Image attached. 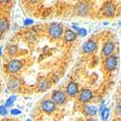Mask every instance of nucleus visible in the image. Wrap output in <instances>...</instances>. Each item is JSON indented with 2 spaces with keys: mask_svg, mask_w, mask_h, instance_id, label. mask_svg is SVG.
I'll list each match as a JSON object with an SVG mask.
<instances>
[{
  "mask_svg": "<svg viewBox=\"0 0 121 121\" xmlns=\"http://www.w3.org/2000/svg\"><path fill=\"white\" fill-rule=\"evenodd\" d=\"M101 115H102V119H103L104 121H107V119H108V115H109V109H108V108H104V109L102 110V113H101Z\"/></svg>",
  "mask_w": 121,
  "mask_h": 121,
  "instance_id": "nucleus-18",
  "label": "nucleus"
},
{
  "mask_svg": "<svg viewBox=\"0 0 121 121\" xmlns=\"http://www.w3.org/2000/svg\"><path fill=\"white\" fill-rule=\"evenodd\" d=\"M63 33V28L59 23L53 22L48 28V34L52 39H59Z\"/></svg>",
  "mask_w": 121,
  "mask_h": 121,
  "instance_id": "nucleus-1",
  "label": "nucleus"
},
{
  "mask_svg": "<svg viewBox=\"0 0 121 121\" xmlns=\"http://www.w3.org/2000/svg\"><path fill=\"white\" fill-rule=\"evenodd\" d=\"M52 101L55 104V105H62L67 101V96L63 91H54L52 95Z\"/></svg>",
  "mask_w": 121,
  "mask_h": 121,
  "instance_id": "nucleus-2",
  "label": "nucleus"
},
{
  "mask_svg": "<svg viewBox=\"0 0 121 121\" xmlns=\"http://www.w3.org/2000/svg\"><path fill=\"white\" fill-rule=\"evenodd\" d=\"M66 91H67V94L69 96H75L78 91V86L76 82H70L68 85H67V88H66Z\"/></svg>",
  "mask_w": 121,
  "mask_h": 121,
  "instance_id": "nucleus-11",
  "label": "nucleus"
},
{
  "mask_svg": "<svg viewBox=\"0 0 121 121\" xmlns=\"http://www.w3.org/2000/svg\"><path fill=\"white\" fill-rule=\"evenodd\" d=\"M7 112V108L5 106H0V115H6Z\"/></svg>",
  "mask_w": 121,
  "mask_h": 121,
  "instance_id": "nucleus-20",
  "label": "nucleus"
},
{
  "mask_svg": "<svg viewBox=\"0 0 121 121\" xmlns=\"http://www.w3.org/2000/svg\"><path fill=\"white\" fill-rule=\"evenodd\" d=\"M21 86V82L17 78H11L9 79V87L11 90H17Z\"/></svg>",
  "mask_w": 121,
  "mask_h": 121,
  "instance_id": "nucleus-13",
  "label": "nucleus"
},
{
  "mask_svg": "<svg viewBox=\"0 0 121 121\" xmlns=\"http://www.w3.org/2000/svg\"><path fill=\"white\" fill-rule=\"evenodd\" d=\"M9 28V22L6 18L2 17V18H0V31H1L2 33L7 31Z\"/></svg>",
  "mask_w": 121,
  "mask_h": 121,
  "instance_id": "nucleus-16",
  "label": "nucleus"
},
{
  "mask_svg": "<svg viewBox=\"0 0 121 121\" xmlns=\"http://www.w3.org/2000/svg\"><path fill=\"white\" fill-rule=\"evenodd\" d=\"M16 99H17V97L14 95V96H11L10 97L7 101H6V105H5V107L7 108V107H11V106H13V104H14V102L16 101Z\"/></svg>",
  "mask_w": 121,
  "mask_h": 121,
  "instance_id": "nucleus-19",
  "label": "nucleus"
},
{
  "mask_svg": "<svg viewBox=\"0 0 121 121\" xmlns=\"http://www.w3.org/2000/svg\"><path fill=\"white\" fill-rule=\"evenodd\" d=\"M82 112L85 114V115H88V116H93L97 113V108L95 106H88V105H85L83 106V108H82Z\"/></svg>",
  "mask_w": 121,
  "mask_h": 121,
  "instance_id": "nucleus-12",
  "label": "nucleus"
},
{
  "mask_svg": "<svg viewBox=\"0 0 121 121\" xmlns=\"http://www.w3.org/2000/svg\"><path fill=\"white\" fill-rule=\"evenodd\" d=\"M42 109L45 112L50 113L55 110V104L50 100H46L42 103Z\"/></svg>",
  "mask_w": 121,
  "mask_h": 121,
  "instance_id": "nucleus-10",
  "label": "nucleus"
},
{
  "mask_svg": "<svg viewBox=\"0 0 121 121\" xmlns=\"http://www.w3.org/2000/svg\"><path fill=\"white\" fill-rule=\"evenodd\" d=\"M26 121H31V120H30V119H27V120H26Z\"/></svg>",
  "mask_w": 121,
  "mask_h": 121,
  "instance_id": "nucleus-28",
  "label": "nucleus"
},
{
  "mask_svg": "<svg viewBox=\"0 0 121 121\" xmlns=\"http://www.w3.org/2000/svg\"><path fill=\"white\" fill-rule=\"evenodd\" d=\"M64 37H65V41L66 42H72L77 38V33L74 32L73 30H66L65 31V34H64Z\"/></svg>",
  "mask_w": 121,
  "mask_h": 121,
  "instance_id": "nucleus-15",
  "label": "nucleus"
},
{
  "mask_svg": "<svg viewBox=\"0 0 121 121\" xmlns=\"http://www.w3.org/2000/svg\"><path fill=\"white\" fill-rule=\"evenodd\" d=\"M2 54V48H0V55Z\"/></svg>",
  "mask_w": 121,
  "mask_h": 121,
  "instance_id": "nucleus-25",
  "label": "nucleus"
},
{
  "mask_svg": "<svg viewBox=\"0 0 121 121\" xmlns=\"http://www.w3.org/2000/svg\"><path fill=\"white\" fill-rule=\"evenodd\" d=\"M102 13L105 17H113L115 14V5L112 2L105 3L103 8H102Z\"/></svg>",
  "mask_w": 121,
  "mask_h": 121,
  "instance_id": "nucleus-4",
  "label": "nucleus"
},
{
  "mask_svg": "<svg viewBox=\"0 0 121 121\" xmlns=\"http://www.w3.org/2000/svg\"><path fill=\"white\" fill-rule=\"evenodd\" d=\"M22 64L21 62V60H17V59L11 60V61L6 65V68L10 73H17L22 69Z\"/></svg>",
  "mask_w": 121,
  "mask_h": 121,
  "instance_id": "nucleus-5",
  "label": "nucleus"
},
{
  "mask_svg": "<svg viewBox=\"0 0 121 121\" xmlns=\"http://www.w3.org/2000/svg\"><path fill=\"white\" fill-rule=\"evenodd\" d=\"M17 50H18V48L17 46L16 45H9L7 47V52L10 55H15L17 53Z\"/></svg>",
  "mask_w": 121,
  "mask_h": 121,
  "instance_id": "nucleus-17",
  "label": "nucleus"
},
{
  "mask_svg": "<svg viewBox=\"0 0 121 121\" xmlns=\"http://www.w3.org/2000/svg\"><path fill=\"white\" fill-rule=\"evenodd\" d=\"M115 110H116V113H118V114H121V101H119V102L117 103Z\"/></svg>",
  "mask_w": 121,
  "mask_h": 121,
  "instance_id": "nucleus-22",
  "label": "nucleus"
},
{
  "mask_svg": "<svg viewBox=\"0 0 121 121\" xmlns=\"http://www.w3.org/2000/svg\"><path fill=\"white\" fill-rule=\"evenodd\" d=\"M1 37H2V32L0 31V39H1Z\"/></svg>",
  "mask_w": 121,
  "mask_h": 121,
  "instance_id": "nucleus-27",
  "label": "nucleus"
},
{
  "mask_svg": "<svg viewBox=\"0 0 121 121\" xmlns=\"http://www.w3.org/2000/svg\"><path fill=\"white\" fill-rule=\"evenodd\" d=\"M11 113H12L13 115H18V114L22 113V112H21L19 109H17V108H14V109L11 110Z\"/></svg>",
  "mask_w": 121,
  "mask_h": 121,
  "instance_id": "nucleus-23",
  "label": "nucleus"
},
{
  "mask_svg": "<svg viewBox=\"0 0 121 121\" xmlns=\"http://www.w3.org/2000/svg\"><path fill=\"white\" fill-rule=\"evenodd\" d=\"M78 34L80 35L82 37H84L87 34V31H86V29H84V28H80L78 31Z\"/></svg>",
  "mask_w": 121,
  "mask_h": 121,
  "instance_id": "nucleus-21",
  "label": "nucleus"
},
{
  "mask_svg": "<svg viewBox=\"0 0 121 121\" xmlns=\"http://www.w3.org/2000/svg\"><path fill=\"white\" fill-rule=\"evenodd\" d=\"M32 23H33L32 19H25V21H24V25H30Z\"/></svg>",
  "mask_w": 121,
  "mask_h": 121,
  "instance_id": "nucleus-24",
  "label": "nucleus"
},
{
  "mask_svg": "<svg viewBox=\"0 0 121 121\" xmlns=\"http://www.w3.org/2000/svg\"><path fill=\"white\" fill-rule=\"evenodd\" d=\"M96 48H97V43L93 41V40H88V41L84 42L82 45V50L87 53H91L95 52Z\"/></svg>",
  "mask_w": 121,
  "mask_h": 121,
  "instance_id": "nucleus-7",
  "label": "nucleus"
},
{
  "mask_svg": "<svg viewBox=\"0 0 121 121\" xmlns=\"http://www.w3.org/2000/svg\"><path fill=\"white\" fill-rule=\"evenodd\" d=\"M119 25H121V22H120V23H119Z\"/></svg>",
  "mask_w": 121,
  "mask_h": 121,
  "instance_id": "nucleus-29",
  "label": "nucleus"
},
{
  "mask_svg": "<svg viewBox=\"0 0 121 121\" xmlns=\"http://www.w3.org/2000/svg\"><path fill=\"white\" fill-rule=\"evenodd\" d=\"M75 12L80 16L84 17L89 13V4L87 2H78L76 4L75 7Z\"/></svg>",
  "mask_w": 121,
  "mask_h": 121,
  "instance_id": "nucleus-3",
  "label": "nucleus"
},
{
  "mask_svg": "<svg viewBox=\"0 0 121 121\" xmlns=\"http://www.w3.org/2000/svg\"><path fill=\"white\" fill-rule=\"evenodd\" d=\"M49 87V83L48 82V79L44 78H41L39 79L38 82V89L40 91H46L47 89H48Z\"/></svg>",
  "mask_w": 121,
  "mask_h": 121,
  "instance_id": "nucleus-14",
  "label": "nucleus"
},
{
  "mask_svg": "<svg viewBox=\"0 0 121 121\" xmlns=\"http://www.w3.org/2000/svg\"><path fill=\"white\" fill-rule=\"evenodd\" d=\"M117 65V58L114 55H110L108 57H107L106 61H105V67L108 72H112L116 68Z\"/></svg>",
  "mask_w": 121,
  "mask_h": 121,
  "instance_id": "nucleus-6",
  "label": "nucleus"
},
{
  "mask_svg": "<svg viewBox=\"0 0 121 121\" xmlns=\"http://www.w3.org/2000/svg\"><path fill=\"white\" fill-rule=\"evenodd\" d=\"M87 121H97V120H95V119H88Z\"/></svg>",
  "mask_w": 121,
  "mask_h": 121,
  "instance_id": "nucleus-26",
  "label": "nucleus"
},
{
  "mask_svg": "<svg viewBox=\"0 0 121 121\" xmlns=\"http://www.w3.org/2000/svg\"><path fill=\"white\" fill-rule=\"evenodd\" d=\"M114 44L112 42V41H108L105 43L103 48H102V54L108 57L112 55V53L113 52V50H114Z\"/></svg>",
  "mask_w": 121,
  "mask_h": 121,
  "instance_id": "nucleus-9",
  "label": "nucleus"
},
{
  "mask_svg": "<svg viewBox=\"0 0 121 121\" xmlns=\"http://www.w3.org/2000/svg\"><path fill=\"white\" fill-rule=\"evenodd\" d=\"M92 98H93V95H92V92H91V90L90 89L84 88L79 93V101L82 103H87Z\"/></svg>",
  "mask_w": 121,
  "mask_h": 121,
  "instance_id": "nucleus-8",
  "label": "nucleus"
}]
</instances>
